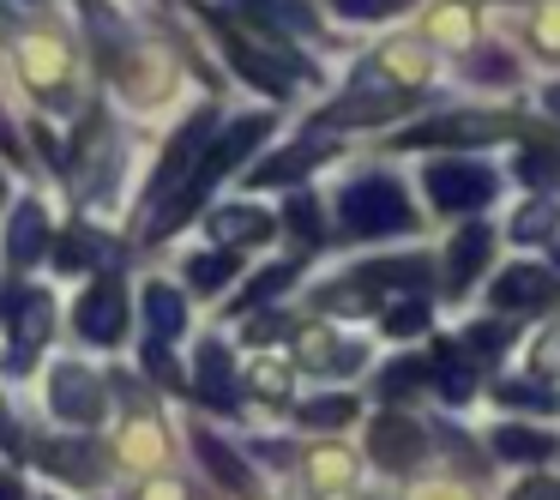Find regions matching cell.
Instances as JSON below:
<instances>
[{
    "instance_id": "1",
    "label": "cell",
    "mask_w": 560,
    "mask_h": 500,
    "mask_svg": "<svg viewBox=\"0 0 560 500\" xmlns=\"http://www.w3.org/2000/svg\"><path fill=\"white\" fill-rule=\"evenodd\" d=\"M266 115H247V121H235L230 127V133H223L218 139V146H211L206 151V158H199V170L194 175H187V187H182V194H175V199H163V206L158 211H151V218H145V235H139V242H158V235H170L175 230V223H182L187 218V211H194L199 206V199H206L211 194V187H218L223 182V175H230L235 170V163H242L247 158V151H254L259 146V133H266Z\"/></svg>"
},
{
    "instance_id": "2",
    "label": "cell",
    "mask_w": 560,
    "mask_h": 500,
    "mask_svg": "<svg viewBox=\"0 0 560 500\" xmlns=\"http://www.w3.org/2000/svg\"><path fill=\"white\" fill-rule=\"evenodd\" d=\"M338 218L350 235H386V230H410L416 211H410V199H404V187L392 182V175H362L355 187H343Z\"/></svg>"
},
{
    "instance_id": "3",
    "label": "cell",
    "mask_w": 560,
    "mask_h": 500,
    "mask_svg": "<svg viewBox=\"0 0 560 500\" xmlns=\"http://www.w3.org/2000/svg\"><path fill=\"white\" fill-rule=\"evenodd\" d=\"M524 133L518 115L500 109H464V115H440V121H422L398 139V146H494V139Z\"/></svg>"
},
{
    "instance_id": "4",
    "label": "cell",
    "mask_w": 560,
    "mask_h": 500,
    "mask_svg": "<svg viewBox=\"0 0 560 500\" xmlns=\"http://www.w3.org/2000/svg\"><path fill=\"white\" fill-rule=\"evenodd\" d=\"M422 187H428V199H434L440 211H476V206L494 199L500 182L482 170V163H428Z\"/></svg>"
},
{
    "instance_id": "5",
    "label": "cell",
    "mask_w": 560,
    "mask_h": 500,
    "mask_svg": "<svg viewBox=\"0 0 560 500\" xmlns=\"http://www.w3.org/2000/svg\"><path fill=\"white\" fill-rule=\"evenodd\" d=\"M49 404H55V416H61V422L97 428L103 422V380L91 374V368H79V362H61L49 374Z\"/></svg>"
},
{
    "instance_id": "6",
    "label": "cell",
    "mask_w": 560,
    "mask_h": 500,
    "mask_svg": "<svg viewBox=\"0 0 560 500\" xmlns=\"http://www.w3.org/2000/svg\"><path fill=\"white\" fill-rule=\"evenodd\" d=\"M0 314H7V326H13V368H31V362H37V350H43V338H49V326H55L49 290L7 295V302H0Z\"/></svg>"
},
{
    "instance_id": "7",
    "label": "cell",
    "mask_w": 560,
    "mask_h": 500,
    "mask_svg": "<svg viewBox=\"0 0 560 500\" xmlns=\"http://www.w3.org/2000/svg\"><path fill=\"white\" fill-rule=\"evenodd\" d=\"M211 127H218V115H211V109H199L194 121H187L182 133H175L170 158H163V170H158V187H151V194H158V206H163L170 194H182V187H187V175L199 170V151H206Z\"/></svg>"
},
{
    "instance_id": "8",
    "label": "cell",
    "mask_w": 560,
    "mask_h": 500,
    "mask_svg": "<svg viewBox=\"0 0 560 500\" xmlns=\"http://www.w3.org/2000/svg\"><path fill=\"white\" fill-rule=\"evenodd\" d=\"M79 332H85L91 344H121V326H127V290L121 278H97L91 283V295L79 302Z\"/></svg>"
},
{
    "instance_id": "9",
    "label": "cell",
    "mask_w": 560,
    "mask_h": 500,
    "mask_svg": "<svg viewBox=\"0 0 560 500\" xmlns=\"http://www.w3.org/2000/svg\"><path fill=\"white\" fill-rule=\"evenodd\" d=\"M416 103V91H355V97L331 103L314 115V127H368V121H392Z\"/></svg>"
},
{
    "instance_id": "10",
    "label": "cell",
    "mask_w": 560,
    "mask_h": 500,
    "mask_svg": "<svg viewBox=\"0 0 560 500\" xmlns=\"http://www.w3.org/2000/svg\"><path fill=\"white\" fill-rule=\"evenodd\" d=\"M218 43H223V55H230V61L242 67V73L254 79L259 91H271V97H283V91H290V79H295V73H290L283 61H271V55H259V49H254V37H242L235 25H218Z\"/></svg>"
},
{
    "instance_id": "11",
    "label": "cell",
    "mask_w": 560,
    "mask_h": 500,
    "mask_svg": "<svg viewBox=\"0 0 560 500\" xmlns=\"http://www.w3.org/2000/svg\"><path fill=\"white\" fill-rule=\"evenodd\" d=\"M49 254V218H43L37 199H25V206L7 218V266H37V259Z\"/></svg>"
},
{
    "instance_id": "12",
    "label": "cell",
    "mask_w": 560,
    "mask_h": 500,
    "mask_svg": "<svg viewBox=\"0 0 560 500\" xmlns=\"http://www.w3.org/2000/svg\"><path fill=\"white\" fill-rule=\"evenodd\" d=\"M368 446H374V458L380 464H392V470H410L416 458H422V428L416 422H404V416H380L374 422V434H368Z\"/></svg>"
},
{
    "instance_id": "13",
    "label": "cell",
    "mask_w": 560,
    "mask_h": 500,
    "mask_svg": "<svg viewBox=\"0 0 560 500\" xmlns=\"http://www.w3.org/2000/svg\"><path fill=\"white\" fill-rule=\"evenodd\" d=\"M488 254H494V230H482V223H470V230H458V242H452V254H446V290L458 295V290H470L476 283V271L488 266Z\"/></svg>"
},
{
    "instance_id": "14",
    "label": "cell",
    "mask_w": 560,
    "mask_h": 500,
    "mask_svg": "<svg viewBox=\"0 0 560 500\" xmlns=\"http://www.w3.org/2000/svg\"><path fill=\"white\" fill-rule=\"evenodd\" d=\"M555 290H560V283L548 278V271L512 266V271H500V283H494V307H548V302H555Z\"/></svg>"
},
{
    "instance_id": "15",
    "label": "cell",
    "mask_w": 560,
    "mask_h": 500,
    "mask_svg": "<svg viewBox=\"0 0 560 500\" xmlns=\"http://www.w3.org/2000/svg\"><path fill=\"white\" fill-rule=\"evenodd\" d=\"M271 230H278V218L259 211V206H218V211H211V235H223V242H235V247L266 242Z\"/></svg>"
},
{
    "instance_id": "16",
    "label": "cell",
    "mask_w": 560,
    "mask_h": 500,
    "mask_svg": "<svg viewBox=\"0 0 560 500\" xmlns=\"http://www.w3.org/2000/svg\"><path fill=\"white\" fill-rule=\"evenodd\" d=\"M145 326H151V344H175L187 332V302L170 283H145Z\"/></svg>"
},
{
    "instance_id": "17",
    "label": "cell",
    "mask_w": 560,
    "mask_h": 500,
    "mask_svg": "<svg viewBox=\"0 0 560 500\" xmlns=\"http://www.w3.org/2000/svg\"><path fill=\"white\" fill-rule=\"evenodd\" d=\"M194 392L211 404V410H235V386H230V356L223 344H206L199 350V368H194Z\"/></svg>"
},
{
    "instance_id": "18",
    "label": "cell",
    "mask_w": 560,
    "mask_h": 500,
    "mask_svg": "<svg viewBox=\"0 0 560 500\" xmlns=\"http://www.w3.org/2000/svg\"><path fill=\"white\" fill-rule=\"evenodd\" d=\"M331 158V146H314V139H307V146H290V151H278V158H266L254 170V182L259 187H278V182H295V175H307V170H319V163Z\"/></svg>"
},
{
    "instance_id": "19",
    "label": "cell",
    "mask_w": 560,
    "mask_h": 500,
    "mask_svg": "<svg viewBox=\"0 0 560 500\" xmlns=\"http://www.w3.org/2000/svg\"><path fill=\"white\" fill-rule=\"evenodd\" d=\"M194 452H199V464H206V470L218 476L223 488H247V482H254V476H247V464L235 458V452L223 446V440L211 434V428H194Z\"/></svg>"
},
{
    "instance_id": "20",
    "label": "cell",
    "mask_w": 560,
    "mask_h": 500,
    "mask_svg": "<svg viewBox=\"0 0 560 500\" xmlns=\"http://www.w3.org/2000/svg\"><path fill=\"white\" fill-rule=\"evenodd\" d=\"M37 458L49 464L61 482H103V458L85 446V440H79V446H43Z\"/></svg>"
},
{
    "instance_id": "21",
    "label": "cell",
    "mask_w": 560,
    "mask_h": 500,
    "mask_svg": "<svg viewBox=\"0 0 560 500\" xmlns=\"http://www.w3.org/2000/svg\"><path fill=\"white\" fill-rule=\"evenodd\" d=\"M235 7H247L254 19H266V25H283V31H314V7L307 0H235Z\"/></svg>"
},
{
    "instance_id": "22",
    "label": "cell",
    "mask_w": 560,
    "mask_h": 500,
    "mask_svg": "<svg viewBox=\"0 0 560 500\" xmlns=\"http://www.w3.org/2000/svg\"><path fill=\"white\" fill-rule=\"evenodd\" d=\"M103 254H109V242H97L91 230H67L61 242H55V266L61 271H85V266H97Z\"/></svg>"
},
{
    "instance_id": "23",
    "label": "cell",
    "mask_w": 560,
    "mask_h": 500,
    "mask_svg": "<svg viewBox=\"0 0 560 500\" xmlns=\"http://www.w3.org/2000/svg\"><path fill=\"white\" fill-rule=\"evenodd\" d=\"M434 278L428 271V259H386V266H368V271H355V283H398V290H422V283Z\"/></svg>"
},
{
    "instance_id": "24",
    "label": "cell",
    "mask_w": 560,
    "mask_h": 500,
    "mask_svg": "<svg viewBox=\"0 0 560 500\" xmlns=\"http://www.w3.org/2000/svg\"><path fill=\"white\" fill-rule=\"evenodd\" d=\"M242 271V259L230 254V247H218V254H199V259H187V283L194 290H223V283Z\"/></svg>"
},
{
    "instance_id": "25",
    "label": "cell",
    "mask_w": 560,
    "mask_h": 500,
    "mask_svg": "<svg viewBox=\"0 0 560 500\" xmlns=\"http://www.w3.org/2000/svg\"><path fill=\"white\" fill-rule=\"evenodd\" d=\"M555 230H560V218H555V206L548 199H536V206H524L518 218H512V242H555Z\"/></svg>"
},
{
    "instance_id": "26",
    "label": "cell",
    "mask_w": 560,
    "mask_h": 500,
    "mask_svg": "<svg viewBox=\"0 0 560 500\" xmlns=\"http://www.w3.org/2000/svg\"><path fill=\"white\" fill-rule=\"evenodd\" d=\"M494 446L506 452V458H548V452H555V440H548V434H530V428H500Z\"/></svg>"
},
{
    "instance_id": "27",
    "label": "cell",
    "mask_w": 560,
    "mask_h": 500,
    "mask_svg": "<svg viewBox=\"0 0 560 500\" xmlns=\"http://www.w3.org/2000/svg\"><path fill=\"white\" fill-rule=\"evenodd\" d=\"M283 223H290V230L302 235L307 247H319V242H326V230H319V206H314L307 194H295L290 206H283Z\"/></svg>"
},
{
    "instance_id": "28",
    "label": "cell",
    "mask_w": 560,
    "mask_h": 500,
    "mask_svg": "<svg viewBox=\"0 0 560 500\" xmlns=\"http://www.w3.org/2000/svg\"><path fill=\"white\" fill-rule=\"evenodd\" d=\"M518 182H530V187H555V182H560V151L530 146V151L518 158Z\"/></svg>"
},
{
    "instance_id": "29",
    "label": "cell",
    "mask_w": 560,
    "mask_h": 500,
    "mask_svg": "<svg viewBox=\"0 0 560 500\" xmlns=\"http://www.w3.org/2000/svg\"><path fill=\"white\" fill-rule=\"evenodd\" d=\"M350 416H355V398H343V392H338V398L302 404V422H307V428H338V422H350Z\"/></svg>"
},
{
    "instance_id": "30",
    "label": "cell",
    "mask_w": 560,
    "mask_h": 500,
    "mask_svg": "<svg viewBox=\"0 0 560 500\" xmlns=\"http://www.w3.org/2000/svg\"><path fill=\"white\" fill-rule=\"evenodd\" d=\"M290 278H295V266H271V271H259V278H254V283H247V290H242V302H235V307L271 302V295H278V290H283V283H290Z\"/></svg>"
},
{
    "instance_id": "31",
    "label": "cell",
    "mask_w": 560,
    "mask_h": 500,
    "mask_svg": "<svg viewBox=\"0 0 560 500\" xmlns=\"http://www.w3.org/2000/svg\"><path fill=\"white\" fill-rule=\"evenodd\" d=\"M343 19H392L404 13V7H416V0H331Z\"/></svg>"
},
{
    "instance_id": "32",
    "label": "cell",
    "mask_w": 560,
    "mask_h": 500,
    "mask_svg": "<svg viewBox=\"0 0 560 500\" xmlns=\"http://www.w3.org/2000/svg\"><path fill=\"white\" fill-rule=\"evenodd\" d=\"M422 374H428L422 362H392V368H386V380H380V392H386V398H404V392L422 386Z\"/></svg>"
},
{
    "instance_id": "33",
    "label": "cell",
    "mask_w": 560,
    "mask_h": 500,
    "mask_svg": "<svg viewBox=\"0 0 560 500\" xmlns=\"http://www.w3.org/2000/svg\"><path fill=\"white\" fill-rule=\"evenodd\" d=\"M500 404H530V410H560V398L548 386H518V380H506L500 386Z\"/></svg>"
},
{
    "instance_id": "34",
    "label": "cell",
    "mask_w": 560,
    "mask_h": 500,
    "mask_svg": "<svg viewBox=\"0 0 560 500\" xmlns=\"http://www.w3.org/2000/svg\"><path fill=\"white\" fill-rule=\"evenodd\" d=\"M145 368H151V380H158V386H182V368H175L170 344H151L145 338Z\"/></svg>"
},
{
    "instance_id": "35",
    "label": "cell",
    "mask_w": 560,
    "mask_h": 500,
    "mask_svg": "<svg viewBox=\"0 0 560 500\" xmlns=\"http://www.w3.org/2000/svg\"><path fill=\"white\" fill-rule=\"evenodd\" d=\"M422 326H428V307L422 302H404V307H392V314H386L392 338H410V332H422Z\"/></svg>"
},
{
    "instance_id": "36",
    "label": "cell",
    "mask_w": 560,
    "mask_h": 500,
    "mask_svg": "<svg viewBox=\"0 0 560 500\" xmlns=\"http://www.w3.org/2000/svg\"><path fill=\"white\" fill-rule=\"evenodd\" d=\"M530 368H536V374H555V368H560V332H548V338L530 350Z\"/></svg>"
},
{
    "instance_id": "37",
    "label": "cell",
    "mask_w": 560,
    "mask_h": 500,
    "mask_svg": "<svg viewBox=\"0 0 560 500\" xmlns=\"http://www.w3.org/2000/svg\"><path fill=\"white\" fill-rule=\"evenodd\" d=\"M464 344H470L476 356H494L500 344H506V326H470V338H464Z\"/></svg>"
},
{
    "instance_id": "38",
    "label": "cell",
    "mask_w": 560,
    "mask_h": 500,
    "mask_svg": "<svg viewBox=\"0 0 560 500\" xmlns=\"http://www.w3.org/2000/svg\"><path fill=\"white\" fill-rule=\"evenodd\" d=\"M440 392H446L452 404H458V398H470V374H464L458 362H446V368H440Z\"/></svg>"
},
{
    "instance_id": "39",
    "label": "cell",
    "mask_w": 560,
    "mask_h": 500,
    "mask_svg": "<svg viewBox=\"0 0 560 500\" xmlns=\"http://www.w3.org/2000/svg\"><path fill=\"white\" fill-rule=\"evenodd\" d=\"M512 500H560V482H548V476H530V482L512 488Z\"/></svg>"
},
{
    "instance_id": "40",
    "label": "cell",
    "mask_w": 560,
    "mask_h": 500,
    "mask_svg": "<svg viewBox=\"0 0 560 500\" xmlns=\"http://www.w3.org/2000/svg\"><path fill=\"white\" fill-rule=\"evenodd\" d=\"M314 470H319V482H343V470H350V458H343V452H319V458H314Z\"/></svg>"
},
{
    "instance_id": "41",
    "label": "cell",
    "mask_w": 560,
    "mask_h": 500,
    "mask_svg": "<svg viewBox=\"0 0 560 500\" xmlns=\"http://www.w3.org/2000/svg\"><path fill=\"white\" fill-rule=\"evenodd\" d=\"M476 73H488V79H512V61H500V55H482V61H476Z\"/></svg>"
},
{
    "instance_id": "42",
    "label": "cell",
    "mask_w": 560,
    "mask_h": 500,
    "mask_svg": "<svg viewBox=\"0 0 560 500\" xmlns=\"http://www.w3.org/2000/svg\"><path fill=\"white\" fill-rule=\"evenodd\" d=\"M139 500H182V488H175V482H163V476H158V482H151Z\"/></svg>"
},
{
    "instance_id": "43",
    "label": "cell",
    "mask_w": 560,
    "mask_h": 500,
    "mask_svg": "<svg viewBox=\"0 0 560 500\" xmlns=\"http://www.w3.org/2000/svg\"><path fill=\"white\" fill-rule=\"evenodd\" d=\"M0 446L19 452V434H13V416H7V404H0Z\"/></svg>"
},
{
    "instance_id": "44",
    "label": "cell",
    "mask_w": 560,
    "mask_h": 500,
    "mask_svg": "<svg viewBox=\"0 0 560 500\" xmlns=\"http://www.w3.org/2000/svg\"><path fill=\"white\" fill-rule=\"evenodd\" d=\"M542 37H548V49H560V13L542 19Z\"/></svg>"
},
{
    "instance_id": "45",
    "label": "cell",
    "mask_w": 560,
    "mask_h": 500,
    "mask_svg": "<svg viewBox=\"0 0 560 500\" xmlns=\"http://www.w3.org/2000/svg\"><path fill=\"white\" fill-rule=\"evenodd\" d=\"M0 500H25V482H0Z\"/></svg>"
},
{
    "instance_id": "46",
    "label": "cell",
    "mask_w": 560,
    "mask_h": 500,
    "mask_svg": "<svg viewBox=\"0 0 560 500\" xmlns=\"http://www.w3.org/2000/svg\"><path fill=\"white\" fill-rule=\"evenodd\" d=\"M548 109H555V115H560V85H548Z\"/></svg>"
},
{
    "instance_id": "47",
    "label": "cell",
    "mask_w": 560,
    "mask_h": 500,
    "mask_svg": "<svg viewBox=\"0 0 560 500\" xmlns=\"http://www.w3.org/2000/svg\"><path fill=\"white\" fill-rule=\"evenodd\" d=\"M0 199H7V187H0Z\"/></svg>"
}]
</instances>
